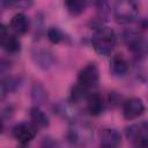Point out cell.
Returning a JSON list of instances; mask_svg holds the SVG:
<instances>
[{
  "label": "cell",
  "mask_w": 148,
  "mask_h": 148,
  "mask_svg": "<svg viewBox=\"0 0 148 148\" xmlns=\"http://www.w3.org/2000/svg\"><path fill=\"white\" fill-rule=\"evenodd\" d=\"M36 133L37 127L31 123H21L13 128V136L23 145L30 142L36 136Z\"/></svg>",
  "instance_id": "cell-7"
},
{
  "label": "cell",
  "mask_w": 148,
  "mask_h": 148,
  "mask_svg": "<svg viewBox=\"0 0 148 148\" xmlns=\"http://www.w3.org/2000/svg\"><path fill=\"white\" fill-rule=\"evenodd\" d=\"M86 89L83 86H81L80 83L75 84L73 88H72V91H71V98H72V102H77L80 99H82L84 96H86Z\"/></svg>",
  "instance_id": "cell-19"
},
{
  "label": "cell",
  "mask_w": 148,
  "mask_h": 148,
  "mask_svg": "<svg viewBox=\"0 0 148 148\" xmlns=\"http://www.w3.org/2000/svg\"><path fill=\"white\" fill-rule=\"evenodd\" d=\"M0 43L2 49L8 53H16L21 49L20 40L16 38V36L9 34V31L3 24H1L0 27Z\"/></svg>",
  "instance_id": "cell-8"
},
{
  "label": "cell",
  "mask_w": 148,
  "mask_h": 148,
  "mask_svg": "<svg viewBox=\"0 0 148 148\" xmlns=\"http://www.w3.org/2000/svg\"><path fill=\"white\" fill-rule=\"evenodd\" d=\"M47 38L51 43L58 44L62 40V32L58 28H50L47 30Z\"/></svg>",
  "instance_id": "cell-20"
},
{
  "label": "cell",
  "mask_w": 148,
  "mask_h": 148,
  "mask_svg": "<svg viewBox=\"0 0 148 148\" xmlns=\"http://www.w3.org/2000/svg\"><path fill=\"white\" fill-rule=\"evenodd\" d=\"M92 138V130L83 123H74L67 133L69 143L74 147L86 146Z\"/></svg>",
  "instance_id": "cell-2"
},
{
  "label": "cell",
  "mask_w": 148,
  "mask_h": 148,
  "mask_svg": "<svg viewBox=\"0 0 148 148\" xmlns=\"http://www.w3.org/2000/svg\"><path fill=\"white\" fill-rule=\"evenodd\" d=\"M30 118L32 120V124L36 127H46V126H49L47 116L37 106H34V108L30 109Z\"/></svg>",
  "instance_id": "cell-15"
},
{
  "label": "cell",
  "mask_w": 148,
  "mask_h": 148,
  "mask_svg": "<svg viewBox=\"0 0 148 148\" xmlns=\"http://www.w3.org/2000/svg\"><path fill=\"white\" fill-rule=\"evenodd\" d=\"M31 98L35 103L42 104L47 99V91L40 83H35L31 88Z\"/></svg>",
  "instance_id": "cell-16"
},
{
  "label": "cell",
  "mask_w": 148,
  "mask_h": 148,
  "mask_svg": "<svg viewBox=\"0 0 148 148\" xmlns=\"http://www.w3.org/2000/svg\"><path fill=\"white\" fill-rule=\"evenodd\" d=\"M143 111H145V105L142 101L138 97L128 98L123 106V114L128 120L140 117L143 113Z\"/></svg>",
  "instance_id": "cell-9"
},
{
  "label": "cell",
  "mask_w": 148,
  "mask_h": 148,
  "mask_svg": "<svg viewBox=\"0 0 148 148\" xmlns=\"http://www.w3.org/2000/svg\"><path fill=\"white\" fill-rule=\"evenodd\" d=\"M111 71L117 76H123L127 73L128 65H127L126 60L124 59V57H121L120 54L113 56V58L111 60Z\"/></svg>",
  "instance_id": "cell-14"
},
{
  "label": "cell",
  "mask_w": 148,
  "mask_h": 148,
  "mask_svg": "<svg viewBox=\"0 0 148 148\" xmlns=\"http://www.w3.org/2000/svg\"><path fill=\"white\" fill-rule=\"evenodd\" d=\"M34 60L37 64V66L43 69H49L54 62L52 54L45 50H39L36 53H34Z\"/></svg>",
  "instance_id": "cell-13"
},
{
  "label": "cell",
  "mask_w": 148,
  "mask_h": 148,
  "mask_svg": "<svg viewBox=\"0 0 148 148\" xmlns=\"http://www.w3.org/2000/svg\"><path fill=\"white\" fill-rule=\"evenodd\" d=\"M65 6L72 15H80L82 12H84L87 2L82 0H69L65 2Z\"/></svg>",
  "instance_id": "cell-18"
},
{
  "label": "cell",
  "mask_w": 148,
  "mask_h": 148,
  "mask_svg": "<svg viewBox=\"0 0 148 148\" xmlns=\"http://www.w3.org/2000/svg\"><path fill=\"white\" fill-rule=\"evenodd\" d=\"M10 28L15 34L23 35L29 29V20L23 13L15 14L10 20Z\"/></svg>",
  "instance_id": "cell-11"
},
{
  "label": "cell",
  "mask_w": 148,
  "mask_h": 148,
  "mask_svg": "<svg viewBox=\"0 0 148 148\" xmlns=\"http://www.w3.org/2000/svg\"><path fill=\"white\" fill-rule=\"evenodd\" d=\"M120 145V134L113 128H105L101 134L99 148H118Z\"/></svg>",
  "instance_id": "cell-10"
},
{
  "label": "cell",
  "mask_w": 148,
  "mask_h": 148,
  "mask_svg": "<svg viewBox=\"0 0 148 148\" xmlns=\"http://www.w3.org/2000/svg\"><path fill=\"white\" fill-rule=\"evenodd\" d=\"M138 15V6L133 1L121 0L117 1L113 7V16L118 23L126 24L135 20Z\"/></svg>",
  "instance_id": "cell-3"
},
{
  "label": "cell",
  "mask_w": 148,
  "mask_h": 148,
  "mask_svg": "<svg viewBox=\"0 0 148 148\" xmlns=\"http://www.w3.org/2000/svg\"><path fill=\"white\" fill-rule=\"evenodd\" d=\"M98 79H99V71L96 64H88L87 66H84L80 71L77 76L79 83L84 88H91L96 86Z\"/></svg>",
  "instance_id": "cell-6"
},
{
  "label": "cell",
  "mask_w": 148,
  "mask_h": 148,
  "mask_svg": "<svg viewBox=\"0 0 148 148\" xmlns=\"http://www.w3.org/2000/svg\"><path fill=\"white\" fill-rule=\"evenodd\" d=\"M18 86V80L13 76H7L1 80V97H5L10 91L15 90Z\"/></svg>",
  "instance_id": "cell-17"
},
{
  "label": "cell",
  "mask_w": 148,
  "mask_h": 148,
  "mask_svg": "<svg viewBox=\"0 0 148 148\" xmlns=\"http://www.w3.org/2000/svg\"><path fill=\"white\" fill-rule=\"evenodd\" d=\"M92 46L98 54L106 56L112 52L116 45V35L112 29L101 27L92 36Z\"/></svg>",
  "instance_id": "cell-1"
},
{
  "label": "cell",
  "mask_w": 148,
  "mask_h": 148,
  "mask_svg": "<svg viewBox=\"0 0 148 148\" xmlns=\"http://www.w3.org/2000/svg\"><path fill=\"white\" fill-rule=\"evenodd\" d=\"M126 135L131 140L133 148H148V123H140L130 126Z\"/></svg>",
  "instance_id": "cell-4"
},
{
  "label": "cell",
  "mask_w": 148,
  "mask_h": 148,
  "mask_svg": "<svg viewBox=\"0 0 148 148\" xmlns=\"http://www.w3.org/2000/svg\"><path fill=\"white\" fill-rule=\"evenodd\" d=\"M104 109V102L99 94H91L87 98V110L92 116H98Z\"/></svg>",
  "instance_id": "cell-12"
},
{
  "label": "cell",
  "mask_w": 148,
  "mask_h": 148,
  "mask_svg": "<svg viewBox=\"0 0 148 148\" xmlns=\"http://www.w3.org/2000/svg\"><path fill=\"white\" fill-rule=\"evenodd\" d=\"M42 148H60V146L52 138H44L42 142Z\"/></svg>",
  "instance_id": "cell-21"
},
{
  "label": "cell",
  "mask_w": 148,
  "mask_h": 148,
  "mask_svg": "<svg viewBox=\"0 0 148 148\" xmlns=\"http://www.w3.org/2000/svg\"><path fill=\"white\" fill-rule=\"evenodd\" d=\"M125 42L128 49L138 57H145L148 54V40L135 31H128L125 34Z\"/></svg>",
  "instance_id": "cell-5"
}]
</instances>
